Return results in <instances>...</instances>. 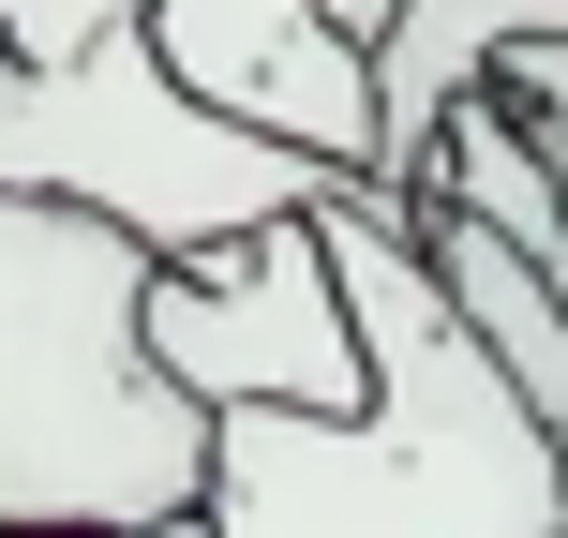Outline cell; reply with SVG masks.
Here are the masks:
<instances>
[{
    "instance_id": "cell-1",
    "label": "cell",
    "mask_w": 568,
    "mask_h": 538,
    "mask_svg": "<svg viewBox=\"0 0 568 538\" xmlns=\"http://www.w3.org/2000/svg\"><path fill=\"white\" fill-rule=\"evenodd\" d=\"M359 314V404L344 419H210L195 538H554L568 524V449L539 404L479 359L449 284L419 270L389 180H329L314 195Z\"/></svg>"
},
{
    "instance_id": "cell-2",
    "label": "cell",
    "mask_w": 568,
    "mask_h": 538,
    "mask_svg": "<svg viewBox=\"0 0 568 538\" xmlns=\"http://www.w3.org/2000/svg\"><path fill=\"white\" fill-rule=\"evenodd\" d=\"M150 255L90 210L0 195V538L195 524L210 404L150 359Z\"/></svg>"
},
{
    "instance_id": "cell-3",
    "label": "cell",
    "mask_w": 568,
    "mask_h": 538,
    "mask_svg": "<svg viewBox=\"0 0 568 538\" xmlns=\"http://www.w3.org/2000/svg\"><path fill=\"white\" fill-rule=\"evenodd\" d=\"M0 195L90 210V225H120L150 270H180V255H225V240L314 210L329 165L210 120L135 30H105V45H75V60H0Z\"/></svg>"
},
{
    "instance_id": "cell-4",
    "label": "cell",
    "mask_w": 568,
    "mask_h": 538,
    "mask_svg": "<svg viewBox=\"0 0 568 538\" xmlns=\"http://www.w3.org/2000/svg\"><path fill=\"white\" fill-rule=\"evenodd\" d=\"M135 329H150V359H165V389H195L210 419H240V404L344 419V404H359V314H344V270H329V225H314V210L225 240V255L150 270Z\"/></svg>"
},
{
    "instance_id": "cell-5",
    "label": "cell",
    "mask_w": 568,
    "mask_h": 538,
    "mask_svg": "<svg viewBox=\"0 0 568 538\" xmlns=\"http://www.w3.org/2000/svg\"><path fill=\"white\" fill-rule=\"evenodd\" d=\"M135 45L210 120H240L329 180H374V45H344L329 0H150Z\"/></svg>"
},
{
    "instance_id": "cell-6",
    "label": "cell",
    "mask_w": 568,
    "mask_h": 538,
    "mask_svg": "<svg viewBox=\"0 0 568 538\" xmlns=\"http://www.w3.org/2000/svg\"><path fill=\"white\" fill-rule=\"evenodd\" d=\"M404 240H419V270L449 284V314L479 329V359L509 374L524 404H539V434L568 449V300H554V284L479 225V210H449V195H404Z\"/></svg>"
},
{
    "instance_id": "cell-7",
    "label": "cell",
    "mask_w": 568,
    "mask_h": 538,
    "mask_svg": "<svg viewBox=\"0 0 568 538\" xmlns=\"http://www.w3.org/2000/svg\"><path fill=\"white\" fill-rule=\"evenodd\" d=\"M150 0H0V60H75L105 30H135Z\"/></svg>"
},
{
    "instance_id": "cell-8",
    "label": "cell",
    "mask_w": 568,
    "mask_h": 538,
    "mask_svg": "<svg viewBox=\"0 0 568 538\" xmlns=\"http://www.w3.org/2000/svg\"><path fill=\"white\" fill-rule=\"evenodd\" d=\"M329 30H344V45H389V30H404V0H329Z\"/></svg>"
},
{
    "instance_id": "cell-9",
    "label": "cell",
    "mask_w": 568,
    "mask_h": 538,
    "mask_svg": "<svg viewBox=\"0 0 568 538\" xmlns=\"http://www.w3.org/2000/svg\"><path fill=\"white\" fill-rule=\"evenodd\" d=\"M539 165H554V195H568V135H539Z\"/></svg>"
},
{
    "instance_id": "cell-10",
    "label": "cell",
    "mask_w": 568,
    "mask_h": 538,
    "mask_svg": "<svg viewBox=\"0 0 568 538\" xmlns=\"http://www.w3.org/2000/svg\"><path fill=\"white\" fill-rule=\"evenodd\" d=\"M135 538H195V524H135Z\"/></svg>"
}]
</instances>
